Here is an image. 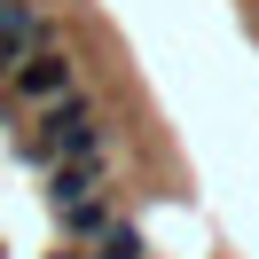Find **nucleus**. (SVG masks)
<instances>
[{
  "mask_svg": "<svg viewBox=\"0 0 259 259\" xmlns=\"http://www.w3.org/2000/svg\"><path fill=\"white\" fill-rule=\"evenodd\" d=\"M0 8H8V0H0Z\"/></svg>",
  "mask_w": 259,
  "mask_h": 259,
  "instance_id": "nucleus-5",
  "label": "nucleus"
},
{
  "mask_svg": "<svg viewBox=\"0 0 259 259\" xmlns=\"http://www.w3.org/2000/svg\"><path fill=\"white\" fill-rule=\"evenodd\" d=\"M48 212L71 228V236H110L118 228V204H110V173L102 165H55L48 173Z\"/></svg>",
  "mask_w": 259,
  "mask_h": 259,
  "instance_id": "nucleus-2",
  "label": "nucleus"
},
{
  "mask_svg": "<svg viewBox=\"0 0 259 259\" xmlns=\"http://www.w3.org/2000/svg\"><path fill=\"white\" fill-rule=\"evenodd\" d=\"M8 87H16L24 102H39V110H55V102H71V95H79V63H71L63 48H48V55H32V63H24Z\"/></svg>",
  "mask_w": 259,
  "mask_h": 259,
  "instance_id": "nucleus-3",
  "label": "nucleus"
},
{
  "mask_svg": "<svg viewBox=\"0 0 259 259\" xmlns=\"http://www.w3.org/2000/svg\"><path fill=\"white\" fill-rule=\"evenodd\" d=\"M24 149H32L48 173L55 165H102L110 157V126H102V110L87 95H71V102H55V110H39V134Z\"/></svg>",
  "mask_w": 259,
  "mask_h": 259,
  "instance_id": "nucleus-1",
  "label": "nucleus"
},
{
  "mask_svg": "<svg viewBox=\"0 0 259 259\" xmlns=\"http://www.w3.org/2000/svg\"><path fill=\"white\" fill-rule=\"evenodd\" d=\"M95 259H149V243H142V228H126V220H118L110 236L95 243Z\"/></svg>",
  "mask_w": 259,
  "mask_h": 259,
  "instance_id": "nucleus-4",
  "label": "nucleus"
}]
</instances>
